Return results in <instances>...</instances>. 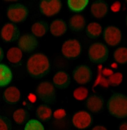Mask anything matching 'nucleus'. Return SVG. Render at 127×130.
Instances as JSON below:
<instances>
[{
	"instance_id": "1",
	"label": "nucleus",
	"mask_w": 127,
	"mask_h": 130,
	"mask_svg": "<svg viewBox=\"0 0 127 130\" xmlns=\"http://www.w3.org/2000/svg\"><path fill=\"white\" fill-rule=\"evenodd\" d=\"M27 69L31 77L36 78H43L50 71L49 60L44 54L36 53L28 59Z\"/></svg>"
},
{
	"instance_id": "2",
	"label": "nucleus",
	"mask_w": 127,
	"mask_h": 130,
	"mask_svg": "<svg viewBox=\"0 0 127 130\" xmlns=\"http://www.w3.org/2000/svg\"><path fill=\"white\" fill-rule=\"evenodd\" d=\"M109 112L117 118H125L127 115V98L120 93L113 94L107 104Z\"/></svg>"
},
{
	"instance_id": "3",
	"label": "nucleus",
	"mask_w": 127,
	"mask_h": 130,
	"mask_svg": "<svg viewBox=\"0 0 127 130\" xmlns=\"http://www.w3.org/2000/svg\"><path fill=\"white\" fill-rule=\"evenodd\" d=\"M88 56L91 62L94 63H103L108 58V50L105 45L96 42L91 45L89 48Z\"/></svg>"
},
{
	"instance_id": "4",
	"label": "nucleus",
	"mask_w": 127,
	"mask_h": 130,
	"mask_svg": "<svg viewBox=\"0 0 127 130\" xmlns=\"http://www.w3.org/2000/svg\"><path fill=\"white\" fill-rule=\"evenodd\" d=\"M36 92L39 97L44 103L52 104L55 102L56 91L53 84L50 82H41L38 86Z\"/></svg>"
},
{
	"instance_id": "5",
	"label": "nucleus",
	"mask_w": 127,
	"mask_h": 130,
	"mask_svg": "<svg viewBox=\"0 0 127 130\" xmlns=\"http://www.w3.org/2000/svg\"><path fill=\"white\" fill-rule=\"evenodd\" d=\"M81 45L76 39L65 41L62 47V53L65 57L69 60H76L79 57L81 52Z\"/></svg>"
},
{
	"instance_id": "6",
	"label": "nucleus",
	"mask_w": 127,
	"mask_h": 130,
	"mask_svg": "<svg viewBox=\"0 0 127 130\" xmlns=\"http://www.w3.org/2000/svg\"><path fill=\"white\" fill-rule=\"evenodd\" d=\"M28 15L26 7L21 4H15L10 6L7 10V15L11 21L14 22L23 21Z\"/></svg>"
},
{
	"instance_id": "7",
	"label": "nucleus",
	"mask_w": 127,
	"mask_h": 130,
	"mask_svg": "<svg viewBox=\"0 0 127 130\" xmlns=\"http://www.w3.org/2000/svg\"><path fill=\"white\" fill-rule=\"evenodd\" d=\"M73 76L74 80L79 84H86L92 80V71L86 65H79L74 69Z\"/></svg>"
},
{
	"instance_id": "8",
	"label": "nucleus",
	"mask_w": 127,
	"mask_h": 130,
	"mask_svg": "<svg viewBox=\"0 0 127 130\" xmlns=\"http://www.w3.org/2000/svg\"><path fill=\"white\" fill-rule=\"evenodd\" d=\"M40 11L44 15L52 16L59 13L62 8V3L59 0H43L40 4Z\"/></svg>"
},
{
	"instance_id": "9",
	"label": "nucleus",
	"mask_w": 127,
	"mask_h": 130,
	"mask_svg": "<svg viewBox=\"0 0 127 130\" xmlns=\"http://www.w3.org/2000/svg\"><path fill=\"white\" fill-rule=\"evenodd\" d=\"M103 36L105 42L112 46H115L119 44L122 38L120 30L114 26L106 27L104 31Z\"/></svg>"
},
{
	"instance_id": "10",
	"label": "nucleus",
	"mask_w": 127,
	"mask_h": 130,
	"mask_svg": "<svg viewBox=\"0 0 127 130\" xmlns=\"http://www.w3.org/2000/svg\"><path fill=\"white\" fill-rule=\"evenodd\" d=\"M39 43L35 37L31 34L22 35L19 38L18 45L21 50L25 52H31L37 47Z\"/></svg>"
},
{
	"instance_id": "11",
	"label": "nucleus",
	"mask_w": 127,
	"mask_h": 130,
	"mask_svg": "<svg viewBox=\"0 0 127 130\" xmlns=\"http://www.w3.org/2000/svg\"><path fill=\"white\" fill-rule=\"evenodd\" d=\"M92 122L91 116L85 111L78 112L73 117V123L74 126L78 129L87 128L91 125Z\"/></svg>"
},
{
	"instance_id": "12",
	"label": "nucleus",
	"mask_w": 127,
	"mask_h": 130,
	"mask_svg": "<svg viewBox=\"0 0 127 130\" xmlns=\"http://www.w3.org/2000/svg\"><path fill=\"white\" fill-rule=\"evenodd\" d=\"M1 35L4 40L8 42H12L18 39L20 36V31L15 24L7 23L3 27Z\"/></svg>"
},
{
	"instance_id": "13",
	"label": "nucleus",
	"mask_w": 127,
	"mask_h": 130,
	"mask_svg": "<svg viewBox=\"0 0 127 130\" xmlns=\"http://www.w3.org/2000/svg\"><path fill=\"white\" fill-rule=\"evenodd\" d=\"M86 106L93 113H99L104 107V100L101 96L93 94L86 100Z\"/></svg>"
},
{
	"instance_id": "14",
	"label": "nucleus",
	"mask_w": 127,
	"mask_h": 130,
	"mask_svg": "<svg viewBox=\"0 0 127 130\" xmlns=\"http://www.w3.org/2000/svg\"><path fill=\"white\" fill-rule=\"evenodd\" d=\"M56 87L63 90L68 87L70 84V79L68 74L64 71H60L55 74L53 79Z\"/></svg>"
},
{
	"instance_id": "15",
	"label": "nucleus",
	"mask_w": 127,
	"mask_h": 130,
	"mask_svg": "<svg viewBox=\"0 0 127 130\" xmlns=\"http://www.w3.org/2000/svg\"><path fill=\"white\" fill-rule=\"evenodd\" d=\"M92 13L97 19L104 17L108 11L107 4L103 1H95L92 3L91 7Z\"/></svg>"
},
{
	"instance_id": "16",
	"label": "nucleus",
	"mask_w": 127,
	"mask_h": 130,
	"mask_svg": "<svg viewBox=\"0 0 127 130\" xmlns=\"http://www.w3.org/2000/svg\"><path fill=\"white\" fill-rule=\"evenodd\" d=\"M20 97L21 92L15 87H9L4 92V100L6 103L10 104H16L20 100Z\"/></svg>"
},
{
	"instance_id": "17",
	"label": "nucleus",
	"mask_w": 127,
	"mask_h": 130,
	"mask_svg": "<svg viewBox=\"0 0 127 130\" xmlns=\"http://www.w3.org/2000/svg\"><path fill=\"white\" fill-rule=\"evenodd\" d=\"M67 30V24L62 19H56L53 21L50 24V32L52 35L56 37L63 35Z\"/></svg>"
},
{
	"instance_id": "18",
	"label": "nucleus",
	"mask_w": 127,
	"mask_h": 130,
	"mask_svg": "<svg viewBox=\"0 0 127 130\" xmlns=\"http://www.w3.org/2000/svg\"><path fill=\"white\" fill-rule=\"evenodd\" d=\"M11 69L6 65L0 64V87H3L9 84L12 79Z\"/></svg>"
},
{
	"instance_id": "19",
	"label": "nucleus",
	"mask_w": 127,
	"mask_h": 130,
	"mask_svg": "<svg viewBox=\"0 0 127 130\" xmlns=\"http://www.w3.org/2000/svg\"><path fill=\"white\" fill-rule=\"evenodd\" d=\"M85 25V20L81 15H76L72 17L69 21V26L71 30L80 32L83 30Z\"/></svg>"
},
{
	"instance_id": "20",
	"label": "nucleus",
	"mask_w": 127,
	"mask_h": 130,
	"mask_svg": "<svg viewBox=\"0 0 127 130\" xmlns=\"http://www.w3.org/2000/svg\"><path fill=\"white\" fill-rule=\"evenodd\" d=\"M52 115V111L48 105L42 104L37 108L36 115L38 118L40 120L46 122L51 118Z\"/></svg>"
},
{
	"instance_id": "21",
	"label": "nucleus",
	"mask_w": 127,
	"mask_h": 130,
	"mask_svg": "<svg viewBox=\"0 0 127 130\" xmlns=\"http://www.w3.org/2000/svg\"><path fill=\"white\" fill-rule=\"evenodd\" d=\"M102 31L101 26L97 22H92L87 26L86 32L87 36L92 39L98 38Z\"/></svg>"
},
{
	"instance_id": "22",
	"label": "nucleus",
	"mask_w": 127,
	"mask_h": 130,
	"mask_svg": "<svg viewBox=\"0 0 127 130\" xmlns=\"http://www.w3.org/2000/svg\"><path fill=\"white\" fill-rule=\"evenodd\" d=\"M48 30V25L47 22L44 21L38 22L32 25L31 31L32 34L36 37H43L47 33Z\"/></svg>"
},
{
	"instance_id": "23",
	"label": "nucleus",
	"mask_w": 127,
	"mask_h": 130,
	"mask_svg": "<svg viewBox=\"0 0 127 130\" xmlns=\"http://www.w3.org/2000/svg\"><path fill=\"white\" fill-rule=\"evenodd\" d=\"M88 0H68V6L70 10L75 12L83 11L88 3Z\"/></svg>"
},
{
	"instance_id": "24",
	"label": "nucleus",
	"mask_w": 127,
	"mask_h": 130,
	"mask_svg": "<svg viewBox=\"0 0 127 130\" xmlns=\"http://www.w3.org/2000/svg\"><path fill=\"white\" fill-rule=\"evenodd\" d=\"M22 57V51L17 47H12L8 51L7 57L9 62L13 64L19 62Z\"/></svg>"
},
{
	"instance_id": "25",
	"label": "nucleus",
	"mask_w": 127,
	"mask_h": 130,
	"mask_svg": "<svg viewBox=\"0 0 127 130\" xmlns=\"http://www.w3.org/2000/svg\"><path fill=\"white\" fill-rule=\"evenodd\" d=\"M13 118L16 123L22 125L25 123L29 118V114L24 109H18L14 112Z\"/></svg>"
},
{
	"instance_id": "26",
	"label": "nucleus",
	"mask_w": 127,
	"mask_h": 130,
	"mask_svg": "<svg viewBox=\"0 0 127 130\" xmlns=\"http://www.w3.org/2000/svg\"><path fill=\"white\" fill-rule=\"evenodd\" d=\"M115 60L121 64H125L127 62V49L125 47L117 48L115 51L114 55Z\"/></svg>"
},
{
	"instance_id": "27",
	"label": "nucleus",
	"mask_w": 127,
	"mask_h": 130,
	"mask_svg": "<svg viewBox=\"0 0 127 130\" xmlns=\"http://www.w3.org/2000/svg\"><path fill=\"white\" fill-rule=\"evenodd\" d=\"M88 94V91L85 87H78L74 90V97L77 100H84L86 99Z\"/></svg>"
},
{
	"instance_id": "28",
	"label": "nucleus",
	"mask_w": 127,
	"mask_h": 130,
	"mask_svg": "<svg viewBox=\"0 0 127 130\" xmlns=\"http://www.w3.org/2000/svg\"><path fill=\"white\" fill-rule=\"evenodd\" d=\"M24 130H44V126L39 121L32 119L26 124Z\"/></svg>"
},
{
	"instance_id": "29",
	"label": "nucleus",
	"mask_w": 127,
	"mask_h": 130,
	"mask_svg": "<svg viewBox=\"0 0 127 130\" xmlns=\"http://www.w3.org/2000/svg\"><path fill=\"white\" fill-rule=\"evenodd\" d=\"M122 75L121 73H115L110 76L108 81L111 86H116L120 84L122 80Z\"/></svg>"
},
{
	"instance_id": "30",
	"label": "nucleus",
	"mask_w": 127,
	"mask_h": 130,
	"mask_svg": "<svg viewBox=\"0 0 127 130\" xmlns=\"http://www.w3.org/2000/svg\"><path fill=\"white\" fill-rule=\"evenodd\" d=\"M11 121L6 117L0 115V130H11Z\"/></svg>"
},
{
	"instance_id": "31",
	"label": "nucleus",
	"mask_w": 127,
	"mask_h": 130,
	"mask_svg": "<svg viewBox=\"0 0 127 130\" xmlns=\"http://www.w3.org/2000/svg\"><path fill=\"white\" fill-rule=\"evenodd\" d=\"M66 113L65 110L59 109L56 110L54 113V117L56 119H60L65 117Z\"/></svg>"
},
{
	"instance_id": "32",
	"label": "nucleus",
	"mask_w": 127,
	"mask_h": 130,
	"mask_svg": "<svg viewBox=\"0 0 127 130\" xmlns=\"http://www.w3.org/2000/svg\"><path fill=\"white\" fill-rule=\"evenodd\" d=\"M92 130H107L104 126L102 125H97L92 128Z\"/></svg>"
},
{
	"instance_id": "33",
	"label": "nucleus",
	"mask_w": 127,
	"mask_h": 130,
	"mask_svg": "<svg viewBox=\"0 0 127 130\" xmlns=\"http://www.w3.org/2000/svg\"><path fill=\"white\" fill-rule=\"evenodd\" d=\"M120 130H127V123L124 122L122 123L119 127Z\"/></svg>"
},
{
	"instance_id": "34",
	"label": "nucleus",
	"mask_w": 127,
	"mask_h": 130,
	"mask_svg": "<svg viewBox=\"0 0 127 130\" xmlns=\"http://www.w3.org/2000/svg\"><path fill=\"white\" fill-rule=\"evenodd\" d=\"M4 57V53L2 48L0 47V62L3 60Z\"/></svg>"
}]
</instances>
